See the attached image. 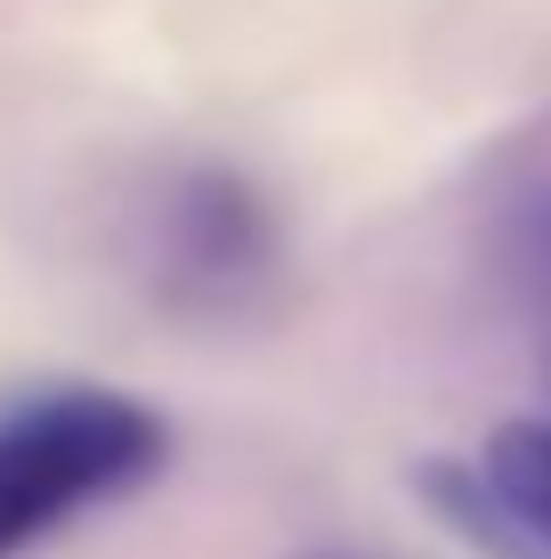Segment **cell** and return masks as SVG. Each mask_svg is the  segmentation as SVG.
<instances>
[{
  "mask_svg": "<svg viewBox=\"0 0 551 559\" xmlns=\"http://www.w3.org/2000/svg\"><path fill=\"white\" fill-rule=\"evenodd\" d=\"M163 454V414L122 390H49L33 406H9L0 414V559L130 495Z\"/></svg>",
  "mask_w": 551,
  "mask_h": 559,
  "instance_id": "obj_1",
  "label": "cell"
},
{
  "mask_svg": "<svg viewBox=\"0 0 551 559\" xmlns=\"http://www.w3.org/2000/svg\"><path fill=\"white\" fill-rule=\"evenodd\" d=\"M487 503L511 519V535H527L551 559V421H511L487 438Z\"/></svg>",
  "mask_w": 551,
  "mask_h": 559,
  "instance_id": "obj_2",
  "label": "cell"
}]
</instances>
